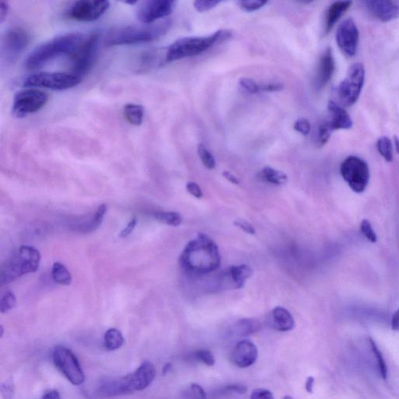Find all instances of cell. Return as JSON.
<instances>
[{
	"instance_id": "cell-1",
	"label": "cell",
	"mask_w": 399,
	"mask_h": 399,
	"mask_svg": "<svg viewBox=\"0 0 399 399\" xmlns=\"http://www.w3.org/2000/svg\"><path fill=\"white\" fill-rule=\"evenodd\" d=\"M180 265L187 273L206 275L220 266L221 256L215 242L204 233L189 242L182 252Z\"/></svg>"
},
{
	"instance_id": "cell-2",
	"label": "cell",
	"mask_w": 399,
	"mask_h": 399,
	"mask_svg": "<svg viewBox=\"0 0 399 399\" xmlns=\"http://www.w3.org/2000/svg\"><path fill=\"white\" fill-rule=\"evenodd\" d=\"M85 35L78 32L66 33L40 44L27 58L26 68L36 71L59 57H69L82 42Z\"/></svg>"
},
{
	"instance_id": "cell-3",
	"label": "cell",
	"mask_w": 399,
	"mask_h": 399,
	"mask_svg": "<svg viewBox=\"0 0 399 399\" xmlns=\"http://www.w3.org/2000/svg\"><path fill=\"white\" fill-rule=\"evenodd\" d=\"M233 37V32L220 29L206 36L185 37L175 40L165 51V62L173 63L201 55Z\"/></svg>"
},
{
	"instance_id": "cell-4",
	"label": "cell",
	"mask_w": 399,
	"mask_h": 399,
	"mask_svg": "<svg viewBox=\"0 0 399 399\" xmlns=\"http://www.w3.org/2000/svg\"><path fill=\"white\" fill-rule=\"evenodd\" d=\"M171 20H164L143 25H129L111 29L106 34L107 46L131 45L153 42L170 30Z\"/></svg>"
},
{
	"instance_id": "cell-5",
	"label": "cell",
	"mask_w": 399,
	"mask_h": 399,
	"mask_svg": "<svg viewBox=\"0 0 399 399\" xmlns=\"http://www.w3.org/2000/svg\"><path fill=\"white\" fill-rule=\"evenodd\" d=\"M157 375L154 365L145 361L133 372L125 377L110 378L101 382L99 392L104 396H117L133 393L147 389Z\"/></svg>"
},
{
	"instance_id": "cell-6",
	"label": "cell",
	"mask_w": 399,
	"mask_h": 399,
	"mask_svg": "<svg viewBox=\"0 0 399 399\" xmlns=\"http://www.w3.org/2000/svg\"><path fill=\"white\" fill-rule=\"evenodd\" d=\"M41 254L37 249L30 246H22L6 260L0 272L1 286L15 281L20 277L37 272Z\"/></svg>"
},
{
	"instance_id": "cell-7",
	"label": "cell",
	"mask_w": 399,
	"mask_h": 399,
	"mask_svg": "<svg viewBox=\"0 0 399 399\" xmlns=\"http://www.w3.org/2000/svg\"><path fill=\"white\" fill-rule=\"evenodd\" d=\"M100 37L97 33L86 34L82 42L68 57L72 73L82 78L89 72L96 61Z\"/></svg>"
},
{
	"instance_id": "cell-8",
	"label": "cell",
	"mask_w": 399,
	"mask_h": 399,
	"mask_svg": "<svg viewBox=\"0 0 399 399\" xmlns=\"http://www.w3.org/2000/svg\"><path fill=\"white\" fill-rule=\"evenodd\" d=\"M82 80L76 74L72 73H48L42 72L31 74L23 81L27 87H44V89L64 91L73 89Z\"/></svg>"
},
{
	"instance_id": "cell-9",
	"label": "cell",
	"mask_w": 399,
	"mask_h": 399,
	"mask_svg": "<svg viewBox=\"0 0 399 399\" xmlns=\"http://www.w3.org/2000/svg\"><path fill=\"white\" fill-rule=\"evenodd\" d=\"M340 172L351 191L361 194L366 190L370 180V170L363 159L356 157L347 158L341 165Z\"/></svg>"
},
{
	"instance_id": "cell-10",
	"label": "cell",
	"mask_w": 399,
	"mask_h": 399,
	"mask_svg": "<svg viewBox=\"0 0 399 399\" xmlns=\"http://www.w3.org/2000/svg\"><path fill=\"white\" fill-rule=\"evenodd\" d=\"M365 81V68L362 64L356 63L350 66L347 78L338 87V96L344 107L356 103L361 96Z\"/></svg>"
},
{
	"instance_id": "cell-11",
	"label": "cell",
	"mask_w": 399,
	"mask_h": 399,
	"mask_svg": "<svg viewBox=\"0 0 399 399\" xmlns=\"http://www.w3.org/2000/svg\"><path fill=\"white\" fill-rule=\"evenodd\" d=\"M49 100L48 94L36 89H29L17 92L13 101L12 114L17 118H23L28 115L39 111Z\"/></svg>"
},
{
	"instance_id": "cell-12",
	"label": "cell",
	"mask_w": 399,
	"mask_h": 399,
	"mask_svg": "<svg viewBox=\"0 0 399 399\" xmlns=\"http://www.w3.org/2000/svg\"><path fill=\"white\" fill-rule=\"evenodd\" d=\"M54 364L71 383L74 385L82 384L85 375L80 363L73 351L62 346L54 349L52 354Z\"/></svg>"
},
{
	"instance_id": "cell-13",
	"label": "cell",
	"mask_w": 399,
	"mask_h": 399,
	"mask_svg": "<svg viewBox=\"0 0 399 399\" xmlns=\"http://www.w3.org/2000/svg\"><path fill=\"white\" fill-rule=\"evenodd\" d=\"M177 0H138L137 17L141 23L152 24L170 16Z\"/></svg>"
},
{
	"instance_id": "cell-14",
	"label": "cell",
	"mask_w": 399,
	"mask_h": 399,
	"mask_svg": "<svg viewBox=\"0 0 399 399\" xmlns=\"http://www.w3.org/2000/svg\"><path fill=\"white\" fill-rule=\"evenodd\" d=\"M110 6V0H76L68 15L77 22H92L103 17Z\"/></svg>"
},
{
	"instance_id": "cell-15",
	"label": "cell",
	"mask_w": 399,
	"mask_h": 399,
	"mask_svg": "<svg viewBox=\"0 0 399 399\" xmlns=\"http://www.w3.org/2000/svg\"><path fill=\"white\" fill-rule=\"evenodd\" d=\"M360 33L354 20L351 18L344 20L338 28L336 43L344 56L354 57L359 45Z\"/></svg>"
},
{
	"instance_id": "cell-16",
	"label": "cell",
	"mask_w": 399,
	"mask_h": 399,
	"mask_svg": "<svg viewBox=\"0 0 399 399\" xmlns=\"http://www.w3.org/2000/svg\"><path fill=\"white\" fill-rule=\"evenodd\" d=\"M30 34L22 27H13L6 31L3 38V52L10 58L17 57L28 47Z\"/></svg>"
},
{
	"instance_id": "cell-17",
	"label": "cell",
	"mask_w": 399,
	"mask_h": 399,
	"mask_svg": "<svg viewBox=\"0 0 399 399\" xmlns=\"http://www.w3.org/2000/svg\"><path fill=\"white\" fill-rule=\"evenodd\" d=\"M252 275L253 270L247 265L230 267L221 273L219 286L225 289H241Z\"/></svg>"
},
{
	"instance_id": "cell-18",
	"label": "cell",
	"mask_w": 399,
	"mask_h": 399,
	"mask_svg": "<svg viewBox=\"0 0 399 399\" xmlns=\"http://www.w3.org/2000/svg\"><path fill=\"white\" fill-rule=\"evenodd\" d=\"M370 15L382 22H390L399 17V4L393 0H363Z\"/></svg>"
},
{
	"instance_id": "cell-19",
	"label": "cell",
	"mask_w": 399,
	"mask_h": 399,
	"mask_svg": "<svg viewBox=\"0 0 399 399\" xmlns=\"http://www.w3.org/2000/svg\"><path fill=\"white\" fill-rule=\"evenodd\" d=\"M259 351L255 344L249 340H242L235 344L232 354V363L240 368H247L258 359Z\"/></svg>"
},
{
	"instance_id": "cell-20",
	"label": "cell",
	"mask_w": 399,
	"mask_h": 399,
	"mask_svg": "<svg viewBox=\"0 0 399 399\" xmlns=\"http://www.w3.org/2000/svg\"><path fill=\"white\" fill-rule=\"evenodd\" d=\"M335 70V62L333 50L327 48L320 57L319 67H317V81L319 87L326 86L331 78Z\"/></svg>"
},
{
	"instance_id": "cell-21",
	"label": "cell",
	"mask_w": 399,
	"mask_h": 399,
	"mask_svg": "<svg viewBox=\"0 0 399 399\" xmlns=\"http://www.w3.org/2000/svg\"><path fill=\"white\" fill-rule=\"evenodd\" d=\"M328 110L331 115V120L328 122L333 131L351 129L353 120L346 110L333 101H329Z\"/></svg>"
},
{
	"instance_id": "cell-22",
	"label": "cell",
	"mask_w": 399,
	"mask_h": 399,
	"mask_svg": "<svg viewBox=\"0 0 399 399\" xmlns=\"http://www.w3.org/2000/svg\"><path fill=\"white\" fill-rule=\"evenodd\" d=\"M106 212L107 205L106 204L101 205L96 210V212L87 215V217L76 223L75 225H73L72 228L80 233H92L103 223Z\"/></svg>"
},
{
	"instance_id": "cell-23",
	"label": "cell",
	"mask_w": 399,
	"mask_h": 399,
	"mask_svg": "<svg viewBox=\"0 0 399 399\" xmlns=\"http://www.w3.org/2000/svg\"><path fill=\"white\" fill-rule=\"evenodd\" d=\"M351 5V0H338L328 8L324 17V31L328 34Z\"/></svg>"
},
{
	"instance_id": "cell-24",
	"label": "cell",
	"mask_w": 399,
	"mask_h": 399,
	"mask_svg": "<svg viewBox=\"0 0 399 399\" xmlns=\"http://www.w3.org/2000/svg\"><path fill=\"white\" fill-rule=\"evenodd\" d=\"M270 327L280 331H289L295 326L293 317L289 311L282 307L274 308L269 317Z\"/></svg>"
},
{
	"instance_id": "cell-25",
	"label": "cell",
	"mask_w": 399,
	"mask_h": 399,
	"mask_svg": "<svg viewBox=\"0 0 399 399\" xmlns=\"http://www.w3.org/2000/svg\"><path fill=\"white\" fill-rule=\"evenodd\" d=\"M261 327V324L259 321L243 319L235 323L231 331L235 336L245 337L258 333Z\"/></svg>"
},
{
	"instance_id": "cell-26",
	"label": "cell",
	"mask_w": 399,
	"mask_h": 399,
	"mask_svg": "<svg viewBox=\"0 0 399 399\" xmlns=\"http://www.w3.org/2000/svg\"><path fill=\"white\" fill-rule=\"evenodd\" d=\"M124 117L133 126H140L143 123L145 109L140 105L126 104L124 106Z\"/></svg>"
},
{
	"instance_id": "cell-27",
	"label": "cell",
	"mask_w": 399,
	"mask_h": 399,
	"mask_svg": "<svg viewBox=\"0 0 399 399\" xmlns=\"http://www.w3.org/2000/svg\"><path fill=\"white\" fill-rule=\"evenodd\" d=\"M124 343L123 335L117 328L108 330L104 337L105 348L109 351L119 349Z\"/></svg>"
},
{
	"instance_id": "cell-28",
	"label": "cell",
	"mask_w": 399,
	"mask_h": 399,
	"mask_svg": "<svg viewBox=\"0 0 399 399\" xmlns=\"http://www.w3.org/2000/svg\"><path fill=\"white\" fill-rule=\"evenodd\" d=\"M52 276L54 281L59 285L69 286L72 282V276L67 268L59 262L54 263L52 269Z\"/></svg>"
},
{
	"instance_id": "cell-29",
	"label": "cell",
	"mask_w": 399,
	"mask_h": 399,
	"mask_svg": "<svg viewBox=\"0 0 399 399\" xmlns=\"http://www.w3.org/2000/svg\"><path fill=\"white\" fill-rule=\"evenodd\" d=\"M261 177L263 180L275 185L286 184L288 181L287 175L285 173L270 167L263 168L261 173Z\"/></svg>"
},
{
	"instance_id": "cell-30",
	"label": "cell",
	"mask_w": 399,
	"mask_h": 399,
	"mask_svg": "<svg viewBox=\"0 0 399 399\" xmlns=\"http://www.w3.org/2000/svg\"><path fill=\"white\" fill-rule=\"evenodd\" d=\"M377 148L378 152L387 162L393 161V145L391 140L387 137H382L377 141Z\"/></svg>"
},
{
	"instance_id": "cell-31",
	"label": "cell",
	"mask_w": 399,
	"mask_h": 399,
	"mask_svg": "<svg viewBox=\"0 0 399 399\" xmlns=\"http://www.w3.org/2000/svg\"><path fill=\"white\" fill-rule=\"evenodd\" d=\"M154 218L161 223L171 226H179L182 222V216L175 212H159L154 214Z\"/></svg>"
},
{
	"instance_id": "cell-32",
	"label": "cell",
	"mask_w": 399,
	"mask_h": 399,
	"mask_svg": "<svg viewBox=\"0 0 399 399\" xmlns=\"http://www.w3.org/2000/svg\"><path fill=\"white\" fill-rule=\"evenodd\" d=\"M369 342L372 351H373V353L377 358L378 368H379L380 374L383 379L386 380L388 378V366L386 363H385L382 351H380L379 348L377 347V344L373 339L369 338Z\"/></svg>"
},
{
	"instance_id": "cell-33",
	"label": "cell",
	"mask_w": 399,
	"mask_h": 399,
	"mask_svg": "<svg viewBox=\"0 0 399 399\" xmlns=\"http://www.w3.org/2000/svg\"><path fill=\"white\" fill-rule=\"evenodd\" d=\"M269 0H238L240 8L246 12H254L263 8Z\"/></svg>"
},
{
	"instance_id": "cell-34",
	"label": "cell",
	"mask_w": 399,
	"mask_h": 399,
	"mask_svg": "<svg viewBox=\"0 0 399 399\" xmlns=\"http://www.w3.org/2000/svg\"><path fill=\"white\" fill-rule=\"evenodd\" d=\"M198 152L203 165L208 168V170H214L216 166L215 159L212 153L207 150L204 145L200 144L198 145Z\"/></svg>"
},
{
	"instance_id": "cell-35",
	"label": "cell",
	"mask_w": 399,
	"mask_h": 399,
	"mask_svg": "<svg viewBox=\"0 0 399 399\" xmlns=\"http://www.w3.org/2000/svg\"><path fill=\"white\" fill-rule=\"evenodd\" d=\"M17 305V299L15 294L11 291L8 290L2 296L0 300V311L3 314L8 312V311L15 308Z\"/></svg>"
},
{
	"instance_id": "cell-36",
	"label": "cell",
	"mask_w": 399,
	"mask_h": 399,
	"mask_svg": "<svg viewBox=\"0 0 399 399\" xmlns=\"http://www.w3.org/2000/svg\"><path fill=\"white\" fill-rule=\"evenodd\" d=\"M226 0H194V8L196 11L205 13L219 6Z\"/></svg>"
},
{
	"instance_id": "cell-37",
	"label": "cell",
	"mask_w": 399,
	"mask_h": 399,
	"mask_svg": "<svg viewBox=\"0 0 399 399\" xmlns=\"http://www.w3.org/2000/svg\"><path fill=\"white\" fill-rule=\"evenodd\" d=\"M361 231L365 238L370 242L375 243L377 241V236L370 222L368 219H363L361 223Z\"/></svg>"
},
{
	"instance_id": "cell-38",
	"label": "cell",
	"mask_w": 399,
	"mask_h": 399,
	"mask_svg": "<svg viewBox=\"0 0 399 399\" xmlns=\"http://www.w3.org/2000/svg\"><path fill=\"white\" fill-rule=\"evenodd\" d=\"M333 129L331 128L329 122L322 124L319 127V142L320 146L326 145L330 138Z\"/></svg>"
},
{
	"instance_id": "cell-39",
	"label": "cell",
	"mask_w": 399,
	"mask_h": 399,
	"mask_svg": "<svg viewBox=\"0 0 399 399\" xmlns=\"http://www.w3.org/2000/svg\"><path fill=\"white\" fill-rule=\"evenodd\" d=\"M195 356L200 362L207 365L208 367H212L215 363V356L211 351L206 349L198 350L196 351Z\"/></svg>"
},
{
	"instance_id": "cell-40",
	"label": "cell",
	"mask_w": 399,
	"mask_h": 399,
	"mask_svg": "<svg viewBox=\"0 0 399 399\" xmlns=\"http://www.w3.org/2000/svg\"><path fill=\"white\" fill-rule=\"evenodd\" d=\"M240 85L243 89L250 94H256L260 92V85L252 78H243L240 80Z\"/></svg>"
},
{
	"instance_id": "cell-41",
	"label": "cell",
	"mask_w": 399,
	"mask_h": 399,
	"mask_svg": "<svg viewBox=\"0 0 399 399\" xmlns=\"http://www.w3.org/2000/svg\"><path fill=\"white\" fill-rule=\"evenodd\" d=\"M294 130L307 136L310 132V124L307 119L301 118L294 124Z\"/></svg>"
},
{
	"instance_id": "cell-42",
	"label": "cell",
	"mask_w": 399,
	"mask_h": 399,
	"mask_svg": "<svg viewBox=\"0 0 399 399\" xmlns=\"http://www.w3.org/2000/svg\"><path fill=\"white\" fill-rule=\"evenodd\" d=\"M233 224L234 226L241 228L242 231H245V233L249 235H254L256 233L255 228H254V226L246 220L243 219L235 220L233 222Z\"/></svg>"
},
{
	"instance_id": "cell-43",
	"label": "cell",
	"mask_w": 399,
	"mask_h": 399,
	"mask_svg": "<svg viewBox=\"0 0 399 399\" xmlns=\"http://www.w3.org/2000/svg\"><path fill=\"white\" fill-rule=\"evenodd\" d=\"M252 399H273V392L266 389H255L250 396Z\"/></svg>"
},
{
	"instance_id": "cell-44",
	"label": "cell",
	"mask_w": 399,
	"mask_h": 399,
	"mask_svg": "<svg viewBox=\"0 0 399 399\" xmlns=\"http://www.w3.org/2000/svg\"><path fill=\"white\" fill-rule=\"evenodd\" d=\"M187 191L191 194L196 198H201L203 197V192L200 187L194 182H189L186 186Z\"/></svg>"
},
{
	"instance_id": "cell-45",
	"label": "cell",
	"mask_w": 399,
	"mask_h": 399,
	"mask_svg": "<svg viewBox=\"0 0 399 399\" xmlns=\"http://www.w3.org/2000/svg\"><path fill=\"white\" fill-rule=\"evenodd\" d=\"M9 11V0H0V22H1V24L8 18Z\"/></svg>"
},
{
	"instance_id": "cell-46",
	"label": "cell",
	"mask_w": 399,
	"mask_h": 399,
	"mask_svg": "<svg viewBox=\"0 0 399 399\" xmlns=\"http://www.w3.org/2000/svg\"><path fill=\"white\" fill-rule=\"evenodd\" d=\"M284 85L281 83H268L265 85H260V92H280L283 90Z\"/></svg>"
},
{
	"instance_id": "cell-47",
	"label": "cell",
	"mask_w": 399,
	"mask_h": 399,
	"mask_svg": "<svg viewBox=\"0 0 399 399\" xmlns=\"http://www.w3.org/2000/svg\"><path fill=\"white\" fill-rule=\"evenodd\" d=\"M137 222L138 221L136 218H133L129 222H128L126 226L123 230H122L121 233H119L120 238H126L128 235H131L133 231L135 226L137 225Z\"/></svg>"
},
{
	"instance_id": "cell-48",
	"label": "cell",
	"mask_w": 399,
	"mask_h": 399,
	"mask_svg": "<svg viewBox=\"0 0 399 399\" xmlns=\"http://www.w3.org/2000/svg\"><path fill=\"white\" fill-rule=\"evenodd\" d=\"M226 390L232 392H235V393L238 394H245L247 391V388L245 386V385L240 384H234L231 385H228L226 387Z\"/></svg>"
},
{
	"instance_id": "cell-49",
	"label": "cell",
	"mask_w": 399,
	"mask_h": 399,
	"mask_svg": "<svg viewBox=\"0 0 399 399\" xmlns=\"http://www.w3.org/2000/svg\"><path fill=\"white\" fill-rule=\"evenodd\" d=\"M191 391L194 395V397L197 398H206V393L204 389L201 386H200L198 384H192L191 386Z\"/></svg>"
},
{
	"instance_id": "cell-50",
	"label": "cell",
	"mask_w": 399,
	"mask_h": 399,
	"mask_svg": "<svg viewBox=\"0 0 399 399\" xmlns=\"http://www.w3.org/2000/svg\"><path fill=\"white\" fill-rule=\"evenodd\" d=\"M391 326L392 330L396 331L399 330V309H398L394 315L392 316Z\"/></svg>"
},
{
	"instance_id": "cell-51",
	"label": "cell",
	"mask_w": 399,
	"mask_h": 399,
	"mask_svg": "<svg viewBox=\"0 0 399 399\" xmlns=\"http://www.w3.org/2000/svg\"><path fill=\"white\" fill-rule=\"evenodd\" d=\"M222 175L227 180H228L230 182H232V184H235V185L240 184V180H238V178L235 177V175H233L231 173L225 171V172H223Z\"/></svg>"
},
{
	"instance_id": "cell-52",
	"label": "cell",
	"mask_w": 399,
	"mask_h": 399,
	"mask_svg": "<svg viewBox=\"0 0 399 399\" xmlns=\"http://www.w3.org/2000/svg\"><path fill=\"white\" fill-rule=\"evenodd\" d=\"M314 382L315 379L313 377H309L307 378L305 384V389L308 393H313Z\"/></svg>"
},
{
	"instance_id": "cell-53",
	"label": "cell",
	"mask_w": 399,
	"mask_h": 399,
	"mask_svg": "<svg viewBox=\"0 0 399 399\" xmlns=\"http://www.w3.org/2000/svg\"><path fill=\"white\" fill-rule=\"evenodd\" d=\"M43 398H52V399H58L60 398L59 393L56 390H50L48 391L45 392V394L43 396Z\"/></svg>"
},
{
	"instance_id": "cell-54",
	"label": "cell",
	"mask_w": 399,
	"mask_h": 399,
	"mask_svg": "<svg viewBox=\"0 0 399 399\" xmlns=\"http://www.w3.org/2000/svg\"><path fill=\"white\" fill-rule=\"evenodd\" d=\"M172 368V364L170 363H168L165 365L164 369H162V374H164V375H166L168 371H170Z\"/></svg>"
},
{
	"instance_id": "cell-55",
	"label": "cell",
	"mask_w": 399,
	"mask_h": 399,
	"mask_svg": "<svg viewBox=\"0 0 399 399\" xmlns=\"http://www.w3.org/2000/svg\"><path fill=\"white\" fill-rule=\"evenodd\" d=\"M119 1L127 5H135L138 3V0H119Z\"/></svg>"
},
{
	"instance_id": "cell-56",
	"label": "cell",
	"mask_w": 399,
	"mask_h": 399,
	"mask_svg": "<svg viewBox=\"0 0 399 399\" xmlns=\"http://www.w3.org/2000/svg\"><path fill=\"white\" fill-rule=\"evenodd\" d=\"M393 140L396 152L399 154V138L397 136H395Z\"/></svg>"
},
{
	"instance_id": "cell-57",
	"label": "cell",
	"mask_w": 399,
	"mask_h": 399,
	"mask_svg": "<svg viewBox=\"0 0 399 399\" xmlns=\"http://www.w3.org/2000/svg\"><path fill=\"white\" fill-rule=\"evenodd\" d=\"M296 1H298L301 3H304V4H308L310 3H312L314 1V0H296Z\"/></svg>"
},
{
	"instance_id": "cell-58",
	"label": "cell",
	"mask_w": 399,
	"mask_h": 399,
	"mask_svg": "<svg viewBox=\"0 0 399 399\" xmlns=\"http://www.w3.org/2000/svg\"><path fill=\"white\" fill-rule=\"evenodd\" d=\"M3 335V326H1V335H0V336L2 337Z\"/></svg>"
}]
</instances>
